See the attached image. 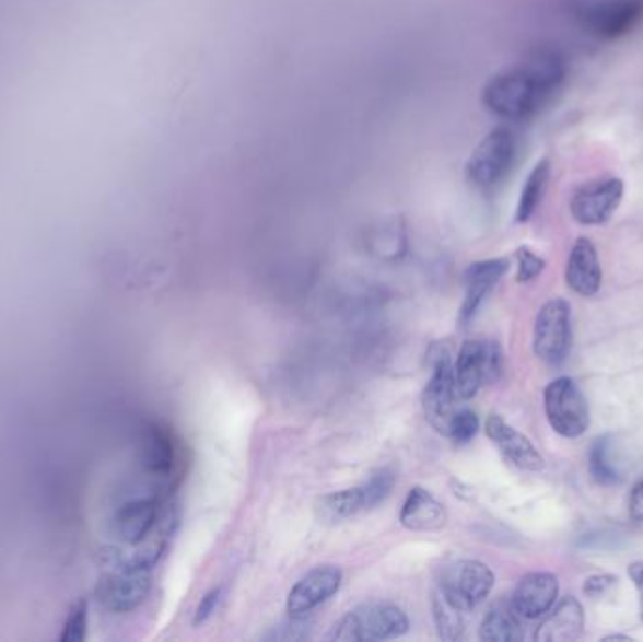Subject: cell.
Here are the masks:
<instances>
[{"label": "cell", "instance_id": "cell-1", "mask_svg": "<svg viewBox=\"0 0 643 642\" xmlns=\"http://www.w3.org/2000/svg\"><path fill=\"white\" fill-rule=\"evenodd\" d=\"M563 78V61L557 55H533L522 67L493 75L486 83L483 106L508 121L525 119L542 108Z\"/></svg>", "mask_w": 643, "mask_h": 642}, {"label": "cell", "instance_id": "cell-2", "mask_svg": "<svg viewBox=\"0 0 643 642\" xmlns=\"http://www.w3.org/2000/svg\"><path fill=\"white\" fill-rule=\"evenodd\" d=\"M409 618L394 603H363L342 616L329 639L344 642L388 641L409 631Z\"/></svg>", "mask_w": 643, "mask_h": 642}, {"label": "cell", "instance_id": "cell-3", "mask_svg": "<svg viewBox=\"0 0 643 642\" xmlns=\"http://www.w3.org/2000/svg\"><path fill=\"white\" fill-rule=\"evenodd\" d=\"M503 373V351L496 341L467 339L454 364V380L459 399L475 398L483 385L495 383Z\"/></svg>", "mask_w": 643, "mask_h": 642}, {"label": "cell", "instance_id": "cell-4", "mask_svg": "<svg viewBox=\"0 0 643 642\" xmlns=\"http://www.w3.org/2000/svg\"><path fill=\"white\" fill-rule=\"evenodd\" d=\"M516 136L508 127L491 130L472 151L467 164V176L476 187H495L508 176L510 168L516 161Z\"/></svg>", "mask_w": 643, "mask_h": 642}, {"label": "cell", "instance_id": "cell-5", "mask_svg": "<svg viewBox=\"0 0 643 642\" xmlns=\"http://www.w3.org/2000/svg\"><path fill=\"white\" fill-rule=\"evenodd\" d=\"M543 409L559 435L574 440L589 428V406L576 381L559 377L543 390Z\"/></svg>", "mask_w": 643, "mask_h": 642}, {"label": "cell", "instance_id": "cell-6", "mask_svg": "<svg viewBox=\"0 0 643 642\" xmlns=\"http://www.w3.org/2000/svg\"><path fill=\"white\" fill-rule=\"evenodd\" d=\"M495 586V575L486 563L476 560L454 561L441 576V594L463 612L476 609Z\"/></svg>", "mask_w": 643, "mask_h": 642}, {"label": "cell", "instance_id": "cell-7", "mask_svg": "<svg viewBox=\"0 0 643 642\" xmlns=\"http://www.w3.org/2000/svg\"><path fill=\"white\" fill-rule=\"evenodd\" d=\"M572 343L570 305L563 297H556L542 305L535 320L536 357L548 364H561L569 357Z\"/></svg>", "mask_w": 643, "mask_h": 642}, {"label": "cell", "instance_id": "cell-8", "mask_svg": "<svg viewBox=\"0 0 643 642\" xmlns=\"http://www.w3.org/2000/svg\"><path fill=\"white\" fill-rule=\"evenodd\" d=\"M624 183L619 177H604L583 185L570 200L574 221L585 226L608 223L623 200Z\"/></svg>", "mask_w": 643, "mask_h": 642}, {"label": "cell", "instance_id": "cell-9", "mask_svg": "<svg viewBox=\"0 0 643 642\" xmlns=\"http://www.w3.org/2000/svg\"><path fill=\"white\" fill-rule=\"evenodd\" d=\"M342 573L336 565H318L290 590L287 612L292 620H302L341 588Z\"/></svg>", "mask_w": 643, "mask_h": 642}, {"label": "cell", "instance_id": "cell-10", "mask_svg": "<svg viewBox=\"0 0 643 642\" xmlns=\"http://www.w3.org/2000/svg\"><path fill=\"white\" fill-rule=\"evenodd\" d=\"M456 380H454V364L444 354L436 360L433 367V375L423 390V412L429 424L435 428L436 432H448V424L452 417L456 415Z\"/></svg>", "mask_w": 643, "mask_h": 642}, {"label": "cell", "instance_id": "cell-11", "mask_svg": "<svg viewBox=\"0 0 643 642\" xmlns=\"http://www.w3.org/2000/svg\"><path fill=\"white\" fill-rule=\"evenodd\" d=\"M642 15L640 0H604L583 12V23L598 38H617L629 33Z\"/></svg>", "mask_w": 643, "mask_h": 642}, {"label": "cell", "instance_id": "cell-12", "mask_svg": "<svg viewBox=\"0 0 643 642\" xmlns=\"http://www.w3.org/2000/svg\"><path fill=\"white\" fill-rule=\"evenodd\" d=\"M559 597V579L553 573L536 571L523 576L512 594V607L525 620L548 615Z\"/></svg>", "mask_w": 643, "mask_h": 642}, {"label": "cell", "instance_id": "cell-13", "mask_svg": "<svg viewBox=\"0 0 643 642\" xmlns=\"http://www.w3.org/2000/svg\"><path fill=\"white\" fill-rule=\"evenodd\" d=\"M486 433L510 464H514L523 471H533V474L542 471L543 458L536 451L533 441L525 437L522 432H517L516 428L510 427L503 417L491 415L486 422Z\"/></svg>", "mask_w": 643, "mask_h": 642}, {"label": "cell", "instance_id": "cell-14", "mask_svg": "<svg viewBox=\"0 0 643 642\" xmlns=\"http://www.w3.org/2000/svg\"><path fill=\"white\" fill-rule=\"evenodd\" d=\"M508 268L510 262L506 258H491V260L470 264L469 270L465 273L467 292H465V302H463L461 313H459V320L463 325H467L469 320L475 318L483 300L493 291V287L504 278Z\"/></svg>", "mask_w": 643, "mask_h": 642}, {"label": "cell", "instance_id": "cell-15", "mask_svg": "<svg viewBox=\"0 0 643 642\" xmlns=\"http://www.w3.org/2000/svg\"><path fill=\"white\" fill-rule=\"evenodd\" d=\"M566 283L580 296H595L603 284V268L595 245L587 237H580L566 262Z\"/></svg>", "mask_w": 643, "mask_h": 642}, {"label": "cell", "instance_id": "cell-16", "mask_svg": "<svg viewBox=\"0 0 643 642\" xmlns=\"http://www.w3.org/2000/svg\"><path fill=\"white\" fill-rule=\"evenodd\" d=\"M585 628V615L582 603L576 597H564L559 605H553L550 615L536 629L538 642H574L582 637Z\"/></svg>", "mask_w": 643, "mask_h": 642}, {"label": "cell", "instance_id": "cell-17", "mask_svg": "<svg viewBox=\"0 0 643 642\" xmlns=\"http://www.w3.org/2000/svg\"><path fill=\"white\" fill-rule=\"evenodd\" d=\"M399 521L412 532H435L446 524V509L428 490L412 488L402 503Z\"/></svg>", "mask_w": 643, "mask_h": 642}, {"label": "cell", "instance_id": "cell-18", "mask_svg": "<svg viewBox=\"0 0 643 642\" xmlns=\"http://www.w3.org/2000/svg\"><path fill=\"white\" fill-rule=\"evenodd\" d=\"M480 639L488 642H516L523 639L522 616L512 603H496L480 623Z\"/></svg>", "mask_w": 643, "mask_h": 642}, {"label": "cell", "instance_id": "cell-19", "mask_svg": "<svg viewBox=\"0 0 643 642\" xmlns=\"http://www.w3.org/2000/svg\"><path fill=\"white\" fill-rule=\"evenodd\" d=\"M365 511V498L362 487L339 490L334 494L324 495L318 503L322 521L342 522L352 518L354 514Z\"/></svg>", "mask_w": 643, "mask_h": 642}, {"label": "cell", "instance_id": "cell-20", "mask_svg": "<svg viewBox=\"0 0 643 642\" xmlns=\"http://www.w3.org/2000/svg\"><path fill=\"white\" fill-rule=\"evenodd\" d=\"M548 182H550V163L548 161H540L533 168V172H530L525 185H523L522 197H519V202H517V223H527L530 217L535 215L538 203L542 202Z\"/></svg>", "mask_w": 643, "mask_h": 642}, {"label": "cell", "instance_id": "cell-21", "mask_svg": "<svg viewBox=\"0 0 643 642\" xmlns=\"http://www.w3.org/2000/svg\"><path fill=\"white\" fill-rule=\"evenodd\" d=\"M610 435H604L600 440L595 441L591 446L589 453V474L591 479L595 480L600 487H613L621 477L617 467L610 462Z\"/></svg>", "mask_w": 643, "mask_h": 642}, {"label": "cell", "instance_id": "cell-22", "mask_svg": "<svg viewBox=\"0 0 643 642\" xmlns=\"http://www.w3.org/2000/svg\"><path fill=\"white\" fill-rule=\"evenodd\" d=\"M433 612H435L439 635L446 639V641H457V639H461L463 629H465V620H463V615H465V612H463L461 609L454 607L452 603L446 602L441 592L435 595Z\"/></svg>", "mask_w": 643, "mask_h": 642}, {"label": "cell", "instance_id": "cell-23", "mask_svg": "<svg viewBox=\"0 0 643 642\" xmlns=\"http://www.w3.org/2000/svg\"><path fill=\"white\" fill-rule=\"evenodd\" d=\"M396 487V475L389 469L376 471L371 479L362 485L363 498H365V509H375L383 501L388 500L391 490Z\"/></svg>", "mask_w": 643, "mask_h": 642}, {"label": "cell", "instance_id": "cell-24", "mask_svg": "<svg viewBox=\"0 0 643 642\" xmlns=\"http://www.w3.org/2000/svg\"><path fill=\"white\" fill-rule=\"evenodd\" d=\"M478 430H480V419L476 417V412L470 411V409H463V411H456V415L449 420L446 435L456 445H465L470 440H475Z\"/></svg>", "mask_w": 643, "mask_h": 642}, {"label": "cell", "instance_id": "cell-25", "mask_svg": "<svg viewBox=\"0 0 643 642\" xmlns=\"http://www.w3.org/2000/svg\"><path fill=\"white\" fill-rule=\"evenodd\" d=\"M546 268L543 258L535 255L533 250L527 247H522L517 250V281L519 283H529L533 279L538 278Z\"/></svg>", "mask_w": 643, "mask_h": 642}, {"label": "cell", "instance_id": "cell-26", "mask_svg": "<svg viewBox=\"0 0 643 642\" xmlns=\"http://www.w3.org/2000/svg\"><path fill=\"white\" fill-rule=\"evenodd\" d=\"M629 514L632 524L643 532V480L636 482L630 492Z\"/></svg>", "mask_w": 643, "mask_h": 642}, {"label": "cell", "instance_id": "cell-27", "mask_svg": "<svg viewBox=\"0 0 643 642\" xmlns=\"http://www.w3.org/2000/svg\"><path fill=\"white\" fill-rule=\"evenodd\" d=\"M221 588H214L209 592V594L203 595L201 597L200 605H198V609H196V618L195 623L206 622L209 616L213 615L214 609H217V605L221 602Z\"/></svg>", "mask_w": 643, "mask_h": 642}, {"label": "cell", "instance_id": "cell-28", "mask_svg": "<svg viewBox=\"0 0 643 642\" xmlns=\"http://www.w3.org/2000/svg\"><path fill=\"white\" fill-rule=\"evenodd\" d=\"M617 576L613 575H595L589 576L585 584H583V592L589 597H598V595L606 594L611 586H616Z\"/></svg>", "mask_w": 643, "mask_h": 642}, {"label": "cell", "instance_id": "cell-29", "mask_svg": "<svg viewBox=\"0 0 643 642\" xmlns=\"http://www.w3.org/2000/svg\"><path fill=\"white\" fill-rule=\"evenodd\" d=\"M629 576L636 586L638 594H640V616L643 620V561H636L629 568Z\"/></svg>", "mask_w": 643, "mask_h": 642}]
</instances>
